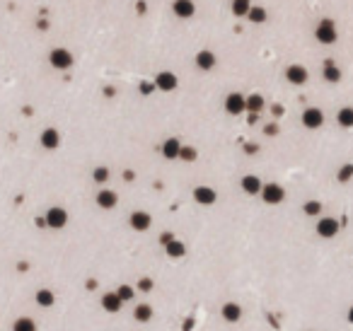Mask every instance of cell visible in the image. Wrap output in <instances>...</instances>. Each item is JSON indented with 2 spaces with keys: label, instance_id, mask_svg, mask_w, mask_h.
<instances>
[{
  "label": "cell",
  "instance_id": "9c48e42d",
  "mask_svg": "<svg viewBox=\"0 0 353 331\" xmlns=\"http://www.w3.org/2000/svg\"><path fill=\"white\" fill-rule=\"evenodd\" d=\"M99 305H102V310L109 314H119L121 312V307L126 305L119 295H116V290H112V293H104L102 295V300H99Z\"/></svg>",
  "mask_w": 353,
  "mask_h": 331
},
{
  "label": "cell",
  "instance_id": "6da1fadb",
  "mask_svg": "<svg viewBox=\"0 0 353 331\" xmlns=\"http://www.w3.org/2000/svg\"><path fill=\"white\" fill-rule=\"evenodd\" d=\"M44 220H46V227H51V230H63L68 225V210L61 208V205H51L46 210Z\"/></svg>",
  "mask_w": 353,
  "mask_h": 331
},
{
  "label": "cell",
  "instance_id": "ffe728a7",
  "mask_svg": "<svg viewBox=\"0 0 353 331\" xmlns=\"http://www.w3.org/2000/svg\"><path fill=\"white\" fill-rule=\"evenodd\" d=\"M34 300H37L39 307H44V310H49V307H54V305H56V295H54V290H49V288L37 290Z\"/></svg>",
  "mask_w": 353,
  "mask_h": 331
},
{
  "label": "cell",
  "instance_id": "2e32d148",
  "mask_svg": "<svg viewBox=\"0 0 353 331\" xmlns=\"http://www.w3.org/2000/svg\"><path fill=\"white\" fill-rule=\"evenodd\" d=\"M179 152H182V140L179 138H167L162 143V157L165 160H179Z\"/></svg>",
  "mask_w": 353,
  "mask_h": 331
},
{
  "label": "cell",
  "instance_id": "7c38bea8",
  "mask_svg": "<svg viewBox=\"0 0 353 331\" xmlns=\"http://www.w3.org/2000/svg\"><path fill=\"white\" fill-rule=\"evenodd\" d=\"M194 201L199 203V205H213V203L218 201V194L211 186H196L194 189Z\"/></svg>",
  "mask_w": 353,
  "mask_h": 331
},
{
  "label": "cell",
  "instance_id": "cb8c5ba5",
  "mask_svg": "<svg viewBox=\"0 0 353 331\" xmlns=\"http://www.w3.org/2000/svg\"><path fill=\"white\" fill-rule=\"evenodd\" d=\"M230 10H232V15H235V17H247V15H249V10H252V2H249V0H232Z\"/></svg>",
  "mask_w": 353,
  "mask_h": 331
},
{
  "label": "cell",
  "instance_id": "484cf974",
  "mask_svg": "<svg viewBox=\"0 0 353 331\" xmlns=\"http://www.w3.org/2000/svg\"><path fill=\"white\" fill-rule=\"evenodd\" d=\"M12 331H39V329H37V322L32 317H19L12 324Z\"/></svg>",
  "mask_w": 353,
  "mask_h": 331
},
{
  "label": "cell",
  "instance_id": "f546056e",
  "mask_svg": "<svg viewBox=\"0 0 353 331\" xmlns=\"http://www.w3.org/2000/svg\"><path fill=\"white\" fill-rule=\"evenodd\" d=\"M302 210H305V215H310V218H317L319 213H322V203L319 201H307L302 205Z\"/></svg>",
  "mask_w": 353,
  "mask_h": 331
},
{
  "label": "cell",
  "instance_id": "d4e9b609",
  "mask_svg": "<svg viewBox=\"0 0 353 331\" xmlns=\"http://www.w3.org/2000/svg\"><path fill=\"white\" fill-rule=\"evenodd\" d=\"M264 107H266V102H264V97H261V94L254 92V94H249V97H247V111H249V114H259Z\"/></svg>",
  "mask_w": 353,
  "mask_h": 331
},
{
  "label": "cell",
  "instance_id": "e0dca14e",
  "mask_svg": "<svg viewBox=\"0 0 353 331\" xmlns=\"http://www.w3.org/2000/svg\"><path fill=\"white\" fill-rule=\"evenodd\" d=\"M41 147H46V150H56L61 145V133L56 129H44L41 131Z\"/></svg>",
  "mask_w": 353,
  "mask_h": 331
},
{
  "label": "cell",
  "instance_id": "5bb4252c",
  "mask_svg": "<svg viewBox=\"0 0 353 331\" xmlns=\"http://www.w3.org/2000/svg\"><path fill=\"white\" fill-rule=\"evenodd\" d=\"M94 201H97L99 208L112 210V208H116V203H119V196H116V191H112V189H102V191L94 196Z\"/></svg>",
  "mask_w": 353,
  "mask_h": 331
},
{
  "label": "cell",
  "instance_id": "ba28073f",
  "mask_svg": "<svg viewBox=\"0 0 353 331\" xmlns=\"http://www.w3.org/2000/svg\"><path fill=\"white\" fill-rule=\"evenodd\" d=\"M129 225L136 232H145V230H150V225H152V215L145 213V210H133L129 215Z\"/></svg>",
  "mask_w": 353,
  "mask_h": 331
},
{
  "label": "cell",
  "instance_id": "d6a6232c",
  "mask_svg": "<svg viewBox=\"0 0 353 331\" xmlns=\"http://www.w3.org/2000/svg\"><path fill=\"white\" fill-rule=\"evenodd\" d=\"M196 157H199L196 147H191V145H182V152H179V160H184V162H194Z\"/></svg>",
  "mask_w": 353,
  "mask_h": 331
},
{
  "label": "cell",
  "instance_id": "277c9868",
  "mask_svg": "<svg viewBox=\"0 0 353 331\" xmlns=\"http://www.w3.org/2000/svg\"><path fill=\"white\" fill-rule=\"evenodd\" d=\"M261 201L269 203V205H279V203H283V199H285V189L281 184H264V189H261Z\"/></svg>",
  "mask_w": 353,
  "mask_h": 331
},
{
  "label": "cell",
  "instance_id": "74e56055",
  "mask_svg": "<svg viewBox=\"0 0 353 331\" xmlns=\"http://www.w3.org/2000/svg\"><path fill=\"white\" fill-rule=\"evenodd\" d=\"M257 150H259V145H254V143H252V145H244V152H252V155H254Z\"/></svg>",
  "mask_w": 353,
  "mask_h": 331
},
{
  "label": "cell",
  "instance_id": "44dd1931",
  "mask_svg": "<svg viewBox=\"0 0 353 331\" xmlns=\"http://www.w3.org/2000/svg\"><path fill=\"white\" fill-rule=\"evenodd\" d=\"M133 319H136V322H141V324H148V322H152V307H150L148 302L136 305V307H133Z\"/></svg>",
  "mask_w": 353,
  "mask_h": 331
},
{
  "label": "cell",
  "instance_id": "60d3db41",
  "mask_svg": "<svg viewBox=\"0 0 353 331\" xmlns=\"http://www.w3.org/2000/svg\"><path fill=\"white\" fill-rule=\"evenodd\" d=\"M349 322H351V324H353V307H351V310H349Z\"/></svg>",
  "mask_w": 353,
  "mask_h": 331
},
{
  "label": "cell",
  "instance_id": "603a6c76",
  "mask_svg": "<svg viewBox=\"0 0 353 331\" xmlns=\"http://www.w3.org/2000/svg\"><path fill=\"white\" fill-rule=\"evenodd\" d=\"M336 121L341 129H353V107H344L336 114Z\"/></svg>",
  "mask_w": 353,
  "mask_h": 331
},
{
  "label": "cell",
  "instance_id": "5b68a950",
  "mask_svg": "<svg viewBox=\"0 0 353 331\" xmlns=\"http://www.w3.org/2000/svg\"><path fill=\"white\" fill-rule=\"evenodd\" d=\"M225 111L232 114V116H240L247 111V97L240 92H230L225 97Z\"/></svg>",
  "mask_w": 353,
  "mask_h": 331
},
{
  "label": "cell",
  "instance_id": "f1b7e54d",
  "mask_svg": "<svg viewBox=\"0 0 353 331\" xmlns=\"http://www.w3.org/2000/svg\"><path fill=\"white\" fill-rule=\"evenodd\" d=\"M116 295H119L124 302H131V300L136 297V288L129 285V283H124V285H119V288H116Z\"/></svg>",
  "mask_w": 353,
  "mask_h": 331
},
{
  "label": "cell",
  "instance_id": "4316f807",
  "mask_svg": "<svg viewBox=\"0 0 353 331\" xmlns=\"http://www.w3.org/2000/svg\"><path fill=\"white\" fill-rule=\"evenodd\" d=\"M322 75H324V80H327V82H339V80H341V70L336 68L334 63H332V61H329L327 66H324V70H322Z\"/></svg>",
  "mask_w": 353,
  "mask_h": 331
},
{
  "label": "cell",
  "instance_id": "8d00e7d4",
  "mask_svg": "<svg viewBox=\"0 0 353 331\" xmlns=\"http://www.w3.org/2000/svg\"><path fill=\"white\" fill-rule=\"evenodd\" d=\"M264 133H266V135H276V133H279V126H276V124H269V126L264 129Z\"/></svg>",
  "mask_w": 353,
  "mask_h": 331
},
{
  "label": "cell",
  "instance_id": "7a4b0ae2",
  "mask_svg": "<svg viewBox=\"0 0 353 331\" xmlns=\"http://www.w3.org/2000/svg\"><path fill=\"white\" fill-rule=\"evenodd\" d=\"M49 63H51L56 70H68V68H73L75 58L68 49H54V51L49 54Z\"/></svg>",
  "mask_w": 353,
  "mask_h": 331
},
{
  "label": "cell",
  "instance_id": "d6986e66",
  "mask_svg": "<svg viewBox=\"0 0 353 331\" xmlns=\"http://www.w3.org/2000/svg\"><path fill=\"white\" fill-rule=\"evenodd\" d=\"M194 61H196L199 70H213V68H215V54H213L211 49H204V51H199Z\"/></svg>",
  "mask_w": 353,
  "mask_h": 331
},
{
  "label": "cell",
  "instance_id": "1f68e13d",
  "mask_svg": "<svg viewBox=\"0 0 353 331\" xmlns=\"http://www.w3.org/2000/svg\"><path fill=\"white\" fill-rule=\"evenodd\" d=\"M336 179L341 182V184H346V182H351L353 179V165L349 162V165H344L341 169H339V174H336Z\"/></svg>",
  "mask_w": 353,
  "mask_h": 331
},
{
  "label": "cell",
  "instance_id": "9a60e30c",
  "mask_svg": "<svg viewBox=\"0 0 353 331\" xmlns=\"http://www.w3.org/2000/svg\"><path fill=\"white\" fill-rule=\"evenodd\" d=\"M242 191L244 194H249V196H257V194H261V189H264V184H261V179L257 177V174H247V177H242Z\"/></svg>",
  "mask_w": 353,
  "mask_h": 331
},
{
  "label": "cell",
  "instance_id": "d590c367",
  "mask_svg": "<svg viewBox=\"0 0 353 331\" xmlns=\"http://www.w3.org/2000/svg\"><path fill=\"white\" fill-rule=\"evenodd\" d=\"M174 235H172V232H162V235H160V244H162V247H167L169 242H174Z\"/></svg>",
  "mask_w": 353,
  "mask_h": 331
},
{
  "label": "cell",
  "instance_id": "e575fe53",
  "mask_svg": "<svg viewBox=\"0 0 353 331\" xmlns=\"http://www.w3.org/2000/svg\"><path fill=\"white\" fill-rule=\"evenodd\" d=\"M152 90H155V82H148V80L141 82V94H150Z\"/></svg>",
  "mask_w": 353,
  "mask_h": 331
},
{
  "label": "cell",
  "instance_id": "52a82bcc",
  "mask_svg": "<svg viewBox=\"0 0 353 331\" xmlns=\"http://www.w3.org/2000/svg\"><path fill=\"white\" fill-rule=\"evenodd\" d=\"M322 124H324V111L317 109V107H307V109L302 111V126L310 131L315 129H322Z\"/></svg>",
  "mask_w": 353,
  "mask_h": 331
},
{
  "label": "cell",
  "instance_id": "4dcf8cb0",
  "mask_svg": "<svg viewBox=\"0 0 353 331\" xmlns=\"http://www.w3.org/2000/svg\"><path fill=\"white\" fill-rule=\"evenodd\" d=\"M92 179L97 184H107V182H109V169H107V167H94Z\"/></svg>",
  "mask_w": 353,
  "mask_h": 331
},
{
  "label": "cell",
  "instance_id": "8992f818",
  "mask_svg": "<svg viewBox=\"0 0 353 331\" xmlns=\"http://www.w3.org/2000/svg\"><path fill=\"white\" fill-rule=\"evenodd\" d=\"M152 82H155V90H160V92H172V90H177V85H179L177 75L172 73V70H162V73H157Z\"/></svg>",
  "mask_w": 353,
  "mask_h": 331
},
{
  "label": "cell",
  "instance_id": "8fae6325",
  "mask_svg": "<svg viewBox=\"0 0 353 331\" xmlns=\"http://www.w3.org/2000/svg\"><path fill=\"white\" fill-rule=\"evenodd\" d=\"M317 235L322 239H332L339 235V222L336 218H319L317 220Z\"/></svg>",
  "mask_w": 353,
  "mask_h": 331
},
{
  "label": "cell",
  "instance_id": "7402d4cb",
  "mask_svg": "<svg viewBox=\"0 0 353 331\" xmlns=\"http://www.w3.org/2000/svg\"><path fill=\"white\" fill-rule=\"evenodd\" d=\"M165 252H167L169 259H182V257H186V244L179 242V239H174V242H169L167 247H165Z\"/></svg>",
  "mask_w": 353,
  "mask_h": 331
},
{
  "label": "cell",
  "instance_id": "ac0fdd59",
  "mask_svg": "<svg viewBox=\"0 0 353 331\" xmlns=\"http://www.w3.org/2000/svg\"><path fill=\"white\" fill-rule=\"evenodd\" d=\"M220 317H223L225 322L235 324V322H240L242 319V307L237 305V302H225L223 307H220Z\"/></svg>",
  "mask_w": 353,
  "mask_h": 331
},
{
  "label": "cell",
  "instance_id": "3957f363",
  "mask_svg": "<svg viewBox=\"0 0 353 331\" xmlns=\"http://www.w3.org/2000/svg\"><path fill=\"white\" fill-rule=\"evenodd\" d=\"M315 37H317L319 44H327V46H329V44H334L336 37H339V34H336V24L332 22V19H322V22L317 24Z\"/></svg>",
  "mask_w": 353,
  "mask_h": 331
},
{
  "label": "cell",
  "instance_id": "ab89813d",
  "mask_svg": "<svg viewBox=\"0 0 353 331\" xmlns=\"http://www.w3.org/2000/svg\"><path fill=\"white\" fill-rule=\"evenodd\" d=\"M274 114H276V116H281V114H283V107H279V104H276V107H274Z\"/></svg>",
  "mask_w": 353,
  "mask_h": 331
},
{
  "label": "cell",
  "instance_id": "30bf717a",
  "mask_svg": "<svg viewBox=\"0 0 353 331\" xmlns=\"http://www.w3.org/2000/svg\"><path fill=\"white\" fill-rule=\"evenodd\" d=\"M307 77H310L307 68H305V66H300V63H293V66H288V68H285V80H288L290 85H305V82H307Z\"/></svg>",
  "mask_w": 353,
  "mask_h": 331
},
{
  "label": "cell",
  "instance_id": "f35d334b",
  "mask_svg": "<svg viewBox=\"0 0 353 331\" xmlns=\"http://www.w3.org/2000/svg\"><path fill=\"white\" fill-rule=\"evenodd\" d=\"M124 179H126V182H133V179H136V174H133V172H129V169H126V172H124Z\"/></svg>",
  "mask_w": 353,
  "mask_h": 331
},
{
  "label": "cell",
  "instance_id": "83f0119b",
  "mask_svg": "<svg viewBox=\"0 0 353 331\" xmlns=\"http://www.w3.org/2000/svg\"><path fill=\"white\" fill-rule=\"evenodd\" d=\"M247 17H249V22H254V24H264L269 15H266V10H264V7L252 5V10H249V15H247Z\"/></svg>",
  "mask_w": 353,
  "mask_h": 331
},
{
  "label": "cell",
  "instance_id": "836d02e7",
  "mask_svg": "<svg viewBox=\"0 0 353 331\" xmlns=\"http://www.w3.org/2000/svg\"><path fill=\"white\" fill-rule=\"evenodd\" d=\"M155 288V283H152V278H141L138 283H136V290H141V293H150Z\"/></svg>",
  "mask_w": 353,
  "mask_h": 331
},
{
  "label": "cell",
  "instance_id": "4fadbf2b",
  "mask_svg": "<svg viewBox=\"0 0 353 331\" xmlns=\"http://www.w3.org/2000/svg\"><path fill=\"white\" fill-rule=\"evenodd\" d=\"M172 12L179 19H189L196 15V5H194V0H174L172 2Z\"/></svg>",
  "mask_w": 353,
  "mask_h": 331
}]
</instances>
